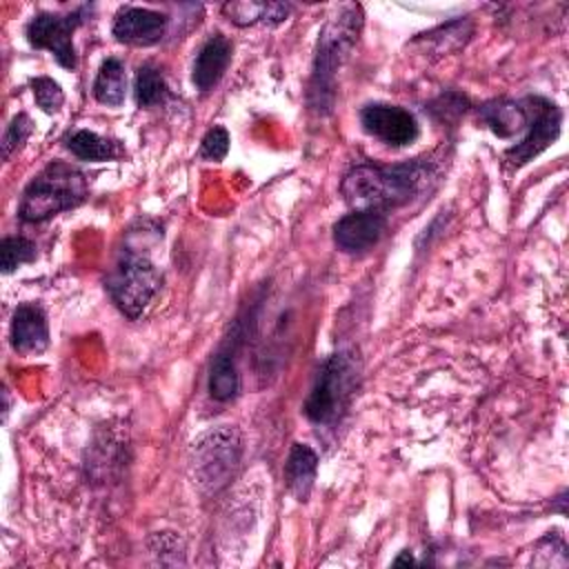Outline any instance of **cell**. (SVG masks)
I'll use <instances>...</instances> for the list:
<instances>
[{
	"instance_id": "6",
	"label": "cell",
	"mask_w": 569,
	"mask_h": 569,
	"mask_svg": "<svg viewBox=\"0 0 569 569\" xmlns=\"http://www.w3.org/2000/svg\"><path fill=\"white\" fill-rule=\"evenodd\" d=\"M240 458V436L233 427H218L200 436L191 447V465L196 478L207 489L227 482Z\"/></svg>"
},
{
	"instance_id": "14",
	"label": "cell",
	"mask_w": 569,
	"mask_h": 569,
	"mask_svg": "<svg viewBox=\"0 0 569 569\" xmlns=\"http://www.w3.org/2000/svg\"><path fill=\"white\" fill-rule=\"evenodd\" d=\"M318 471V456L309 445L293 442L284 462V482L296 500L305 502L311 493Z\"/></svg>"
},
{
	"instance_id": "8",
	"label": "cell",
	"mask_w": 569,
	"mask_h": 569,
	"mask_svg": "<svg viewBox=\"0 0 569 569\" xmlns=\"http://www.w3.org/2000/svg\"><path fill=\"white\" fill-rule=\"evenodd\" d=\"M360 122L367 133L391 147H405L418 138V122L413 113L396 104H367L360 111Z\"/></svg>"
},
{
	"instance_id": "21",
	"label": "cell",
	"mask_w": 569,
	"mask_h": 569,
	"mask_svg": "<svg viewBox=\"0 0 569 569\" xmlns=\"http://www.w3.org/2000/svg\"><path fill=\"white\" fill-rule=\"evenodd\" d=\"M2 271L11 273L16 267L36 260V244L22 236H7L0 244Z\"/></svg>"
},
{
	"instance_id": "20",
	"label": "cell",
	"mask_w": 569,
	"mask_h": 569,
	"mask_svg": "<svg viewBox=\"0 0 569 569\" xmlns=\"http://www.w3.org/2000/svg\"><path fill=\"white\" fill-rule=\"evenodd\" d=\"M136 102L140 107H153L160 104L167 98V82L158 67L142 64L136 73Z\"/></svg>"
},
{
	"instance_id": "24",
	"label": "cell",
	"mask_w": 569,
	"mask_h": 569,
	"mask_svg": "<svg viewBox=\"0 0 569 569\" xmlns=\"http://www.w3.org/2000/svg\"><path fill=\"white\" fill-rule=\"evenodd\" d=\"M229 151V133L224 127H213L207 131L200 144V158L207 160H222Z\"/></svg>"
},
{
	"instance_id": "3",
	"label": "cell",
	"mask_w": 569,
	"mask_h": 569,
	"mask_svg": "<svg viewBox=\"0 0 569 569\" xmlns=\"http://www.w3.org/2000/svg\"><path fill=\"white\" fill-rule=\"evenodd\" d=\"M84 198V176L69 164L53 162L24 189L18 216L24 222H42L64 209L78 207Z\"/></svg>"
},
{
	"instance_id": "2",
	"label": "cell",
	"mask_w": 569,
	"mask_h": 569,
	"mask_svg": "<svg viewBox=\"0 0 569 569\" xmlns=\"http://www.w3.org/2000/svg\"><path fill=\"white\" fill-rule=\"evenodd\" d=\"M362 27V11L358 4L342 7L322 29L318 40V53L313 62L311 84H309V104L318 113H327L333 104L336 93V73L353 49Z\"/></svg>"
},
{
	"instance_id": "13",
	"label": "cell",
	"mask_w": 569,
	"mask_h": 569,
	"mask_svg": "<svg viewBox=\"0 0 569 569\" xmlns=\"http://www.w3.org/2000/svg\"><path fill=\"white\" fill-rule=\"evenodd\" d=\"M231 62V42L222 33H213L198 51L193 62V84L209 91L218 84Z\"/></svg>"
},
{
	"instance_id": "11",
	"label": "cell",
	"mask_w": 569,
	"mask_h": 569,
	"mask_svg": "<svg viewBox=\"0 0 569 569\" xmlns=\"http://www.w3.org/2000/svg\"><path fill=\"white\" fill-rule=\"evenodd\" d=\"M167 29V16L142 7H122L113 20V36L124 44H156Z\"/></svg>"
},
{
	"instance_id": "12",
	"label": "cell",
	"mask_w": 569,
	"mask_h": 569,
	"mask_svg": "<svg viewBox=\"0 0 569 569\" xmlns=\"http://www.w3.org/2000/svg\"><path fill=\"white\" fill-rule=\"evenodd\" d=\"M11 345L20 353H40L49 345L47 316L40 305L24 302L13 311Z\"/></svg>"
},
{
	"instance_id": "1",
	"label": "cell",
	"mask_w": 569,
	"mask_h": 569,
	"mask_svg": "<svg viewBox=\"0 0 569 569\" xmlns=\"http://www.w3.org/2000/svg\"><path fill=\"white\" fill-rule=\"evenodd\" d=\"M433 167L425 160H413L393 167L358 164L342 180V196L353 209L385 211L409 202L425 189Z\"/></svg>"
},
{
	"instance_id": "7",
	"label": "cell",
	"mask_w": 569,
	"mask_h": 569,
	"mask_svg": "<svg viewBox=\"0 0 569 569\" xmlns=\"http://www.w3.org/2000/svg\"><path fill=\"white\" fill-rule=\"evenodd\" d=\"M82 13H84V9H78L67 16L38 13V16H33V20L27 27V38L33 47L49 49L56 56L60 67L76 69L78 58H76L71 38H73V31L82 22Z\"/></svg>"
},
{
	"instance_id": "18",
	"label": "cell",
	"mask_w": 569,
	"mask_h": 569,
	"mask_svg": "<svg viewBox=\"0 0 569 569\" xmlns=\"http://www.w3.org/2000/svg\"><path fill=\"white\" fill-rule=\"evenodd\" d=\"M240 389V376L236 369V362L231 358V353L220 351L216 353L213 362H211V371H209V393L213 400L227 402L231 400Z\"/></svg>"
},
{
	"instance_id": "15",
	"label": "cell",
	"mask_w": 569,
	"mask_h": 569,
	"mask_svg": "<svg viewBox=\"0 0 569 569\" xmlns=\"http://www.w3.org/2000/svg\"><path fill=\"white\" fill-rule=\"evenodd\" d=\"M480 118L498 138H509L527 124L525 107L509 100H493L480 107Z\"/></svg>"
},
{
	"instance_id": "23",
	"label": "cell",
	"mask_w": 569,
	"mask_h": 569,
	"mask_svg": "<svg viewBox=\"0 0 569 569\" xmlns=\"http://www.w3.org/2000/svg\"><path fill=\"white\" fill-rule=\"evenodd\" d=\"M31 129H33V124H31V118H29L27 113H18V116L9 122V127H7V131H4V138H2V156H4V160H7L18 147L24 144V140H27L29 133H31Z\"/></svg>"
},
{
	"instance_id": "4",
	"label": "cell",
	"mask_w": 569,
	"mask_h": 569,
	"mask_svg": "<svg viewBox=\"0 0 569 569\" xmlns=\"http://www.w3.org/2000/svg\"><path fill=\"white\" fill-rule=\"evenodd\" d=\"M356 387V367L347 353L329 356L318 378L311 387V393L305 400V416L316 425H333L340 420L345 409L349 407L351 393Z\"/></svg>"
},
{
	"instance_id": "10",
	"label": "cell",
	"mask_w": 569,
	"mask_h": 569,
	"mask_svg": "<svg viewBox=\"0 0 569 569\" xmlns=\"http://www.w3.org/2000/svg\"><path fill=\"white\" fill-rule=\"evenodd\" d=\"M387 229V216L382 211L353 209L340 218L333 227V240L345 253H360L378 244Z\"/></svg>"
},
{
	"instance_id": "17",
	"label": "cell",
	"mask_w": 569,
	"mask_h": 569,
	"mask_svg": "<svg viewBox=\"0 0 569 569\" xmlns=\"http://www.w3.org/2000/svg\"><path fill=\"white\" fill-rule=\"evenodd\" d=\"M124 89H127V76H124L122 60L107 58L100 64V71L93 80L96 100L107 107H120L124 102Z\"/></svg>"
},
{
	"instance_id": "9",
	"label": "cell",
	"mask_w": 569,
	"mask_h": 569,
	"mask_svg": "<svg viewBox=\"0 0 569 569\" xmlns=\"http://www.w3.org/2000/svg\"><path fill=\"white\" fill-rule=\"evenodd\" d=\"M531 102L536 104L533 111V122H531V131L522 138V142H518L516 147H511L505 158L513 164L520 167L529 160H533L538 153H542L549 144H553V140L560 136V122H562V113L560 109L545 100V98H531Z\"/></svg>"
},
{
	"instance_id": "16",
	"label": "cell",
	"mask_w": 569,
	"mask_h": 569,
	"mask_svg": "<svg viewBox=\"0 0 569 569\" xmlns=\"http://www.w3.org/2000/svg\"><path fill=\"white\" fill-rule=\"evenodd\" d=\"M289 4L280 2H227L222 7V13L238 27H249L260 20L269 24H278L287 20L289 16Z\"/></svg>"
},
{
	"instance_id": "5",
	"label": "cell",
	"mask_w": 569,
	"mask_h": 569,
	"mask_svg": "<svg viewBox=\"0 0 569 569\" xmlns=\"http://www.w3.org/2000/svg\"><path fill=\"white\" fill-rule=\"evenodd\" d=\"M160 289V271L156 264L131 249H124L107 276V291L116 307L129 316L138 318L149 300Z\"/></svg>"
},
{
	"instance_id": "22",
	"label": "cell",
	"mask_w": 569,
	"mask_h": 569,
	"mask_svg": "<svg viewBox=\"0 0 569 569\" xmlns=\"http://www.w3.org/2000/svg\"><path fill=\"white\" fill-rule=\"evenodd\" d=\"M31 91L36 98V104L44 111V113H56L62 104H64V93L62 87L49 78V76H38L31 80Z\"/></svg>"
},
{
	"instance_id": "19",
	"label": "cell",
	"mask_w": 569,
	"mask_h": 569,
	"mask_svg": "<svg viewBox=\"0 0 569 569\" xmlns=\"http://www.w3.org/2000/svg\"><path fill=\"white\" fill-rule=\"evenodd\" d=\"M67 147L76 158L82 160H91V162H100V160H109L118 153V144L109 138L98 136L96 131L89 129H78L67 138Z\"/></svg>"
}]
</instances>
